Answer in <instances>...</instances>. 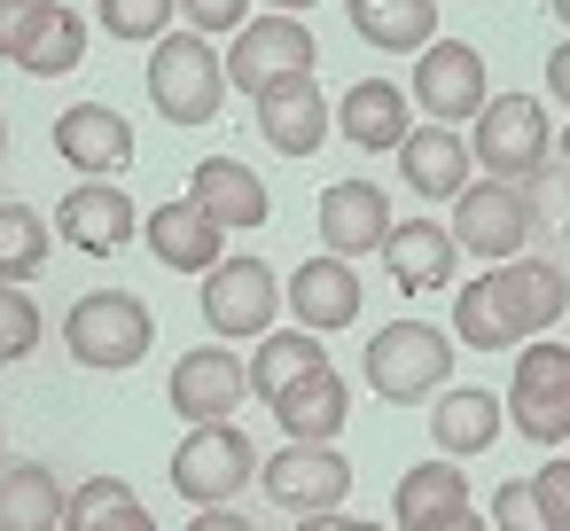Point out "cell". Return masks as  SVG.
<instances>
[{"instance_id":"cell-29","label":"cell","mask_w":570,"mask_h":531,"mask_svg":"<svg viewBox=\"0 0 570 531\" xmlns=\"http://www.w3.org/2000/svg\"><path fill=\"white\" fill-rule=\"evenodd\" d=\"M79 63H87V17L63 9V0H48L40 24H32L24 48H17V71H32V79H63V71H79Z\"/></svg>"},{"instance_id":"cell-3","label":"cell","mask_w":570,"mask_h":531,"mask_svg":"<svg viewBox=\"0 0 570 531\" xmlns=\"http://www.w3.org/2000/svg\"><path fill=\"white\" fill-rule=\"evenodd\" d=\"M149 102L173 118V126H212L219 102H227V63L204 32H165L149 48Z\"/></svg>"},{"instance_id":"cell-42","label":"cell","mask_w":570,"mask_h":531,"mask_svg":"<svg viewBox=\"0 0 570 531\" xmlns=\"http://www.w3.org/2000/svg\"><path fill=\"white\" fill-rule=\"evenodd\" d=\"M313 9V0H274V17H305Z\"/></svg>"},{"instance_id":"cell-31","label":"cell","mask_w":570,"mask_h":531,"mask_svg":"<svg viewBox=\"0 0 570 531\" xmlns=\"http://www.w3.org/2000/svg\"><path fill=\"white\" fill-rule=\"evenodd\" d=\"M63 531H157V515L134 500L126 476H87V484L63 500Z\"/></svg>"},{"instance_id":"cell-44","label":"cell","mask_w":570,"mask_h":531,"mask_svg":"<svg viewBox=\"0 0 570 531\" xmlns=\"http://www.w3.org/2000/svg\"><path fill=\"white\" fill-rule=\"evenodd\" d=\"M547 9H554V24H570V0H547Z\"/></svg>"},{"instance_id":"cell-27","label":"cell","mask_w":570,"mask_h":531,"mask_svg":"<svg viewBox=\"0 0 570 531\" xmlns=\"http://www.w3.org/2000/svg\"><path fill=\"white\" fill-rule=\"evenodd\" d=\"M328 367V352H321V336L313 328H274V336H258V352H250V391L266 399V406H282L297 383H313Z\"/></svg>"},{"instance_id":"cell-20","label":"cell","mask_w":570,"mask_h":531,"mask_svg":"<svg viewBox=\"0 0 570 531\" xmlns=\"http://www.w3.org/2000/svg\"><path fill=\"white\" fill-rule=\"evenodd\" d=\"M461 515H476V508H469V476L453 461H414L399 476V492H391V523L399 531H445Z\"/></svg>"},{"instance_id":"cell-17","label":"cell","mask_w":570,"mask_h":531,"mask_svg":"<svg viewBox=\"0 0 570 531\" xmlns=\"http://www.w3.org/2000/svg\"><path fill=\"white\" fill-rule=\"evenodd\" d=\"M360 266L352 258H305V266H289V321L297 328H313V336H328V328H352L360 321Z\"/></svg>"},{"instance_id":"cell-46","label":"cell","mask_w":570,"mask_h":531,"mask_svg":"<svg viewBox=\"0 0 570 531\" xmlns=\"http://www.w3.org/2000/svg\"><path fill=\"white\" fill-rule=\"evenodd\" d=\"M554 149H562V165H570V134H562V141H554Z\"/></svg>"},{"instance_id":"cell-22","label":"cell","mask_w":570,"mask_h":531,"mask_svg":"<svg viewBox=\"0 0 570 531\" xmlns=\"http://www.w3.org/2000/svg\"><path fill=\"white\" fill-rule=\"evenodd\" d=\"M399 173H406L414 196L461 204V196H469V141H461L453 126H414V134L399 141Z\"/></svg>"},{"instance_id":"cell-6","label":"cell","mask_w":570,"mask_h":531,"mask_svg":"<svg viewBox=\"0 0 570 531\" xmlns=\"http://www.w3.org/2000/svg\"><path fill=\"white\" fill-rule=\"evenodd\" d=\"M313 63H321V48H313V32L297 17H250L235 32V48H227V87L258 102L282 79H313Z\"/></svg>"},{"instance_id":"cell-26","label":"cell","mask_w":570,"mask_h":531,"mask_svg":"<svg viewBox=\"0 0 570 531\" xmlns=\"http://www.w3.org/2000/svg\"><path fill=\"white\" fill-rule=\"evenodd\" d=\"M344 17L383 56H422L438 40V0H344Z\"/></svg>"},{"instance_id":"cell-43","label":"cell","mask_w":570,"mask_h":531,"mask_svg":"<svg viewBox=\"0 0 570 531\" xmlns=\"http://www.w3.org/2000/svg\"><path fill=\"white\" fill-rule=\"evenodd\" d=\"M445 531H492V523H484V515H461V523H445Z\"/></svg>"},{"instance_id":"cell-33","label":"cell","mask_w":570,"mask_h":531,"mask_svg":"<svg viewBox=\"0 0 570 531\" xmlns=\"http://www.w3.org/2000/svg\"><path fill=\"white\" fill-rule=\"evenodd\" d=\"M173 9H180V0H102V32L141 48V40H165Z\"/></svg>"},{"instance_id":"cell-18","label":"cell","mask_w":570,"mask_h":531,"mask_svg":"<svg viewBox=\"0 0 570 531\" xmlns=\"http://www.w3.org/2000/svg\"><path fill=\"white\" fill-rule=\"evenodd\" d=\"M258 134H266V149H282V157H313V149L336 134V110H328V95H321L313 79H282V87L258 95Z\"/></svg>"},{"instance_id":"cell-13","label":"cell","mask_w":570,"mask_h":531,"mask_svg":"<svg viewBox=\"0 0 570 531\" xmlns=\"http://www.w3.org/2000/svg\"><path fill=\"white\" fill-rule=\"evenodd\" d=\"M492 87H484V56L469 40H430L414 56V110H430V126H461L484 118Z\"/></svg>"},{"instance_id":"cell-5","label":"cell","mask_w":570,"mask_h":531,"mask_svg":"<svg viewBox=\"0 0 570 531\" xmlns=\"http://www.w3.org/2000/svg\"><path fill=\"white\" fill-rule=\"evenodd\" d=\"M258 445L235 430V422H204V430H188L180 437V453H173V492L180 500H196V508H235V492L243 484H258Z\"/></svg>"},{"instance_id":"cell-19","label":"cell","mask_w":570,"mask_h":531,"mask_svg":"<svg viewBox=\"0 0 570 531\" xmlns=\"http://www.w3.org/2000/svg\"><path fill=\"white\" fill-rule=\"evenodd\" d=\"M141 227V212H134V196L118 188V180H79L63 204H56V235L63 243H79V250H118L126 235Z\"/></svg>"},{"instance_id":"cell-37","label":"cell","mask_w":570,"mask_h":531,"mask_svg":"<svg viewBox=\"0 0 570 531\" xmlns=\"http://www.w3.org/2000/svg\"><path fill=\"white\" fill-rule=\"evenodd\" d=\"M539 500H547L554 531H570V453H554V461L539 469Z\"/></svg>"},{"instance_id":"cell-34","label":"cell","mask_w":570,"mask_h":531,"mask_svg":"<svg viewBox=\"0 0 570 531\" xmlns=\"http://www.w3.org/2000/svg\"><path fill=\"white\" fill-rule=\"evenodd\" d=\"M492 531H554V515L539 500V476H508L492 492Z\"/></svg>"},{"instance_id":"cell-40","label":"cell","mask_w":570,"mask_h":531,"mask_svg":"<svg viewBox=\"0 0 570 531\" xmlns=\"http://www.w3.org/2000/svg\"><path fill=\"white\" fill-rule=\"evenodd\" d=\"M188 531H258L250 515H235V508H196L188 515Z\"/></svg>"},{"instance_id":"cell-38","label":"cell","mask_w":570,"mask_h":531,"mask_svg":"<svg viewBox=\"0 0 570 531\" xmlns=\"http://www.w3.org/2000/svg\"><path fill=\"white\" fill-rule=\"evenodd\" d=\"M40 9H48V0H0V56H9V63L24 48V32L40 24Z\"/></svg>"},{"instance_id":"cell-15","label":"cell","mask_w":570,"mask_h":531,"mask_svg":"<svg viewBox=\"0 0 570 531\" xmlns=\"http://www.w3.org/2000/svg\"><path fill=\"white\" fill-rule=\"evenodd\" d=\"M56 157H63L71 173H87V180H110V173L134 165V126H126L110 102H71V110L56 118Z\"/></svg>"},{"instance_id":"cell-32","label":"cell","mask_w":570,"mask_h":531,"mask_svg":"<svg viewBox=\"0 0 570 531\" xmlns=\"http://www.w3.org/2000/svg\"><path fill=\"white\" fill-rule=\"evenodd\" d=\"M56 250V219H40L32 204H0V282H32Z\"/></svg>"},{"instance_id":"cell-14","label":"cell","mask_w":570,"mask_h":531,"mask_svg":"<svg viewBox=\"0 0 570 531\" xmlns=\"http://www.w3.org/2000/svg\"><path fill=\"white\" fill-rule=\"evenodd\" d=\"M188 204H196L212 227H227V235H250V227L274 219V196H266V180H258L243 157H204V165L188 173Z\"/></svg>"},{"instance_id":"cell-12","label":"cell","mask_w":570,"mask_h":531,"mask_svg":"<svg viewBox=\"0 0 570 531\" xmlns=\"http://www.w3.org/2000/svg\"><path fill=\"white\" fill-rule=\"evenodd\" d=\"M165 399H173V414H180L188 430H204V422H235V406L250 399V360H235L227 344H196V352L173 360Z\"/></svg>"},{"instance_id":"cell-23","label":"cell","mask_w":570,"mask_h":531,"mask_svg":"<svg viewBox=\"0 0 570 531\" xmlns=\"http://www.w3.org/2000/svg\"><path fill=\"white\" fill-rule=\"evenodd\" d=\"M141 243H149L157 266H173V274H212V266L227 258V227H212L188 196H180V204H157L149 227H141Z\"/></svg>"},{"instance_id":"cell-7","label":"cell","mask_w":570,"mask_h":531,"mask_svg":"<svg viewBox=\"0 0 570 531\" xmlns=\"http://www.w3.org/2000/svg\"><path fill=\"white\" fill-rule=\"evenodd\" d=\"M547 149H554V134H547V110L531 95H492L484 102V118H476V165L492 180L531 188L539 165H547Z\"/></svg>"},{"instance_id":"cell-16","label":"cell","mask_w":570,"mask_h":531,"mask_svg":"<svg viewBox=\"0 0 570 531\" xmlns=\"http://www.w3.org/2000/svg\"><path fill=\"white\" fill-rule=\"evenodd\" d=\"M321 243H328V258H360V250H383L391 243V196L375 188V180H336V188H321Z\"/></svg>"},{"instance_id":"cell-10","label":"cell","mask_w":570,"mask_h":531,"mask_svg":"<svg viewBox=\"0 0 570 531\" xmlns=\"http://www.w3.org/2000/svg\"><path fill=\"white\" fill-rule=\"evenodd\" d=\"M531 227H539V212H531V188H508V180H476V188L453 204V243H461V250H476L484 266H508V258H523Z\"/></svg>"},{"instance_id":"cell-2","label":"cell","mask_w":570,"mask_h":531,"mask_svg":"<svg viewBox=\"0 0 570 531\" xmlns=\"http://www.w3.org/2000/svg\"><path fill=\"white\" fill-rule=\"evenodd\" d=\"M63 344H71L79 367H95V375H126L134 360H149L157 321H149V305H141L134 289H95V297H79V305L63 313Z\"/></svg>"},{"instance_id":"cell-4","label":"cell","mask_w":570,"mask_h":531,"mask_svg":"<svg viewBox=\"0 0 570 531\" xmlns=\"http://www.w3.org/2000/svg\"><path fill=\"white\" fill-rule=\"evenodd\" d=\"M453 375V336L430 328V321H391L367 336V391L391 399V406H414V399H438Z\"/></svg>"},{"instance_id":"cell-36","label":"cell","mask_w":570,"mask_h":531,"mask_svg":"<svg viewBox=\"0 0 570 531\" xmlns=\"http://www.w3.org/2000/svg\"><path fill=\"white\" fill-rule=\"evenodd\" d=\"M180 17H188V32H243L250 24V0H180Z\"/></svg>"},{"instance_id":"cell-30","label":"cell","mask_w":570,"mask_h":531,"mask_svg":"<svg viewBox=\"0 0 570 531\" xmlns=\"http://www.w3.org/2000/svg\"><path fill=\"white\" fill-rule=\"evenodd\" d=\"M430 437H438L445 461L484 453V445L500 437V399H492V391H438V406H430Z\"/></svg>"},{"instance_id":"cell-45","label":"cell","mask_w":570,"mask_h":531,"mask_svg":"<svg viewBox=\"0 0 570 531\" xmlns=\"http://www.w3.org/2000/svg\"><path fill=\"white\" fill-rule=\"evenodd\" d=\"M0 157H9V118H0Z\"/></svg>"},{"instance_id":"cell-21","label":"cell","mask_w":570,"mask_h":531,"mask_svg":"<svg viewBox=\"0 0 570 531\" xmlns=\"http://www.w3.org/2000/svg\"><path fill=\"white\" fill-rule=\"evenodd\" d=\"M336 134H344L352 149H383V157H399V141L414 134V102H406V87H391V79H360V87L336 102Z\"/></svg>"},{"instance_id":"cell-28","label":"cell","mask_w":570,"mask_h":531,"mask_svg":"<svg viewBox=\"0 0 570 531\" xmlns=\"http://www.w3.org/2000/svg\"><path fill=\"white\" fill-rule=\"evenodd\" d=\"M63 484L48 461H0V531H56L63 523Z\"/></svg>"},{"instance_id":"cell-25","label":"cell","mask_w":570,"mask_h":531,"mask_svg":"<svg viewBox=\"0 0 570 531\" xmlns=\"http://www.w3.org/2000/svg\"><path fill=\"white\" fill-rule=\"evenodd\" d=\"M274 422H282V445H336L344 422H352V383H344L336 367H321L313 383H297V391L274 406Z\"/></svg>"},{"instance_id":"cell-11","label":"cell","mask_w":570,"mask_h":531,"mask_svg":"<svg viewBox=\"0 0 570 531\" xmlns=\"http://www.w3.org/2000/svg\"><path fill=\"white\" fill-rule=\"evenodd\" d=\"M258 484H266V500L282 508V515H336L344 500H352V461L336 453V445H282L266 469H258Z\"/></svg>"},{"instance_id":"cell-1","label":"cell","mask_w":570,"mask_h":531,"mask_svg":"<svg viewBox=\"0 0 570 531\" xmlns=\"http://www.w3.org/2000/svg\"><path fill=\"white\" fill-rule=\"evenodd\" d=\"M570 313V274L554 258H508L453 297V344L469 352H523Z\"/></svg>"},{"instance_id":"cell-39","label":"cell","mask_w":570,"mask_h":531,"mask_svg":"<svg viewBox=\"0 0 570 531\" xmlns=\"http://www.w3.org/2000/svg\"><path fill=\"white\" fill-rule=\"evenodd\" d=\"M547 95L570 110V40H562V48H547Z\"/></svg>"},{"instance_id":"cell-9","label":"cell","mask_w":570,"mask_h":531,"mask_svg":"<svg viewBox=\"0 0 570 531\" xmlns=\"http://www.w3.org/2000/svg\"><path fill=\"white\" fill-rule=\"evenodd\" d=\"M204 321L219 344H243V336H274V305H282V282L266 258H219L204 274Z\"/></svg>"},{"instance_id":"cell-8","label":"cell","mask_w":570,"mask_h":531,"mask_svg":"<svg viewBox=\"0 0 570 531\" xmlns=\"http://www.w3.org/2000/svg\"><path fill=\"white\" fill-rule=\"evenodd\" d=\"M508 422L531 445H562L570 437V344H554V336L523 344L515 383H508Z\"/></svg>"},{"instance_id":"cell-24","label":"cell","mask_w":570,"mask_h":531,"mask_svg":"<svg viewBox=\"0 0 570 531\" xmlns=\"http://www.w3.org/2000/svg\"><path fill=\"white\" fill-rule=\"evenodd\" d=\"M383 266H391V282H399L406 297H414V289H445L453 266H461V243H453V227H438V219H399L391 243H383Z\"/></svg>"},{"instance_id":"cell-41","label":"cell","mask_w":570,"mask_h":531,"mask_svg":"<svg viewBox=\"0 0 570 531\" xmlns=\"http://www.w3.org/2000/svg\"><path fill=\"white\" fill-rule=\"evenodd\" d=\"M297 531H391V523H352V515H305Z\"/></svg>"},{"instance_id":"cell-35","label":"cell","mask_w":570,"mask_h":531,"mask_svg":"<svg viewBox=\"0 0 570 531\" xmlns=\"http://www.w3.org/2000/svg\"><path fill=\"white\" fill-rule=\"evenodd\" d=\"M32 352H40V305L17 282H0V360H32Z\"/></svg>"}]
</instances>
